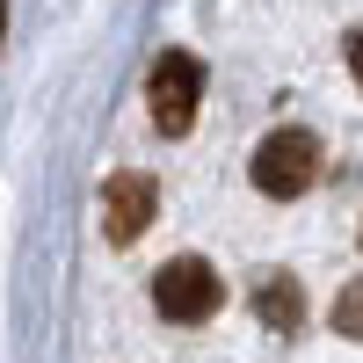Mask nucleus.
<instances>
[{"mask_svg": "<svg viewBox=\"0 0 363 363\" xmlns=\"http://www.w3.org/2000/svg\"><path fill=\"white\" fill-rule=\"evenodd\" d=\"M255 189L262 196H277V203H291V196H306L313 182H320V138L313 131H298V124H284V131H269L262 145H255Z\"/></svg>", "mask_w": 363, "mask_h": 363, "instance_id": "f257e3e1", "label": "nucleus"}, {"mask_svg": "<svg viewBox=\"0 0 363 363\" xmlns=\"http://www.w3.org/2000/svg\"><path fill=\"white\" fill-rule=\"evenodd\" d=\"M153 306L174 327H196V320H211V313L225 306V284H218V269H211L203 255H174L160 277H153Z\"/></svg>", "mask_w": 363, "mask_h": 363, "instance_id": "f03ea898", "label": "nucleus"}, {"mask_svg": "<svg viewBox=\"0 0 363 363\" xmlns=\"http://www.w3.org/2000/svg\"><path fill=\"white\" fill-rule=\"evenodd\" d=\"M145 102H153V124L167 138H182L196 124V102H203V58L196 51H160L153 80H145Z\"/></svg>", "mask_w": 363, "mask_h": 363, "instance_id": "7ed1b4c3", "label": "nucleus"}, {"mask_svg": "<svg viewBox=\"0 0 363 363\" xmlns=\"http://www.w3.org/2000/svg\"><path fill=\"white\" fill-rule=\"evenodd\" d=\"M153 225V174H109L102 189V233L116 247H131V240Z\"/></svg>", "mask_w": 363, "mask_h": 363, "instance_id": "20e7f679", "label": "nucleus"}, {"mask_svg": "<svg viewBox=\"0 0 363 363\" xmlns=\"http://www.w3.org/2000/svg\"><path fill=\"white\" fill-rule=\"evenodd\" d=\"M255 313H262V327H277V335H298V320H306V291H298V277H284V269H262V284H255Z\"/></svg>", "mask_w": 363, "mask_h": 363, "instance_id": "39448f33", "label": "nucleus"}, {"mask_svg": "<svg viewBox=\"0 0 363 363\" xmlns=\"http://www.w3.org/2000/svg\"><path fill=\"white\" fill-rule=\"evenodd\" d=\"M335 335H349V342H363V277L335 298Z\"/></svg>", "mask_w": 363, "mask_h": 363, "instance_id": "423d86ee", "label": "nucleus"}, {"mask_svg": "<svg viewBox=\"0 0 363 363\" xmlns=\"http://www.w3.org/2000/svg\"><path fill=\"white\" fill-rule=\"evenodd\" d=\"M349 73L363 80V29H356V37H349Z\"/></svg>", "mask_w": 363, "mask_h": 363, "instance_id": "0eeeda50", "label": "nucleus"}, {"mask_svg": "<svg viewBox=\"0 0 363 363\" xmlns=\"http://www.w3.org/2000/svg\"><path fill=\"white\" fill-rule=\"evenodd\" d=\"M0 37H8V0H0Z\"/></svg>", "mask_w": 363, "mask_h": 363, "instance_id": "6e6552de", "label": "nucleus"}]
</instances>
